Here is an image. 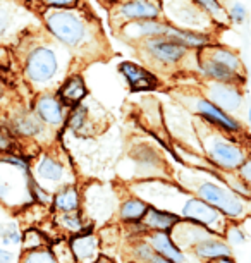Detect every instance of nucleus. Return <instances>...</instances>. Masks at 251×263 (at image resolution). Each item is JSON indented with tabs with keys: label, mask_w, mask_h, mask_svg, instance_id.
Instances as JSON below:
<instances>
[{
	"label": "nucleus",
	"mask_w": 251,
	"mask_h": 263,
	"mask_svg": "<svg viewBox=\"0 0 251 263\" xmlns=\"http://www.w3.org/2000/svg\"><path fill=\"white\" fill-rule=\"evenodd\" d=\"M198 195L203 201H206L211 206H215L219 212H222L229 217L238 218L244 213L243 200H241L236 193L224 190V187L214 184V182H203V184L198 187Z\"/></svg>",
	"instance_id": "f257e3e1"
},
{
	"label": "nucleus",
	"mask_w": 251,
	"mask_h": 263,
	"mask_svg": "<svg viewBox=\"0 0 251 263\" xmlns=\"http://www.w3.org/2000/svg\"><path fill=\"white\" fill-rule=\"evenodd\" d=\"M47 26L53 36H57L66 45H78L85 34L83 23L69 12H55L48 16Z\"/></svg>",
	"instance_id": "f03ea898"
},
{
	"label": "nucleus",
	"mask_w": 251,
	"mask_h": 263,
	"mask_svg": "<svg viewBox=\"0 0 251 263\" xmlns=\"http://www.w3.org/2000/svg\"><path fill=\"white\" fill-rule=\"evenodd\" d=\"M57 71V59L55 53L48 48H36L26 62V74L31 81L45 83Z\"/></svg>",
	"instance_id": "7ed1b4c3"
},
{
	"label": "nucleus",
	"mask_w": 251,
	"mask_h": 263,
	"mask_svg": "<svg viewBox=\"0 0 251 263\" xmlns=\"http://www.w3.org/2000/svg\"><path fill=\"white\" fill-rule=\"evenodd\" d=\"M210 158L224 168H238L244 163V155L238 146L224 140H214L208 148Z\"/></svg>",
	"instance_id": "20e7f679"
},
{
	"label": "nucleus",
	"mask_w": 251,
	"mask_h": 263,
	"mask_svg": "<svg viewBox=\"0 0 251 263\" xmlns=\"http://www.w3.org/2000/svg\"><path fill=\"white\" fill-rule=\"evenodd\" d=\"M119 71L124 74V78L127 79L132 91L155 90V88L159 86V81H157V78L153 74L132 62H121Z\"/></svg>",
	"instance_id": "39448f33"
},
{
	"label": "nucleus",
	"mask_w": 251,
	"mask_h": 263,
	"mask_svg": "<svg viewBox=\"0 0 251 263\" xmlns=\"http://www.w3.org/2000/svg\"><path fill=\"white\" fill-rule=\"evenodd\" d=\"M183 215L189 220L196 222V224L201 226H211L220 218V212L215 206L208 205L203 200H198V198H191V200L186 201V205L183 208Z\"/></svg>",
	"instance_id": "423d86ee"
},
{
	"label": "nucleus",
	"mask_w": 251,
	"mask_h": 263,
	"mask_svg": "<svg viewBox=\"0 0 251 263\" xmlns=\"http://www.w3.org/2000/svg\"><path fill=\"white\" fill-rule=\"evenodd\" d=\"M148 48L157 59H160L164 62H177L186 52V47L183 43L177 42V40H164V38L150 40Z\"/></svg>",
	"instance_id": "0eeeda50"
},
{
	"label": "nucleus",
	"mask_w": 251,
	"mask_h": 263,
	"mask_svg": "<svg viewBox=\"0 0 251 263\" xmlns=\"http://www.w3.org/2000/svg\"><path fill=\"white\" fill-rule=\"evenodd\" d=\"M210 98L222 110H238L241 107V102H243L241 93L234 86H227V84H215V86H211Z\"/></svg>",
	"instance_id": "6e6552de"
},
{
	"label": "nucleus",
	"mask_w": 251,
	"mask_h": 263,
	"mask_svg": "<svg viewBox=\"0 0 251 263\" xmlns=\"http://www.w3.org/2000/svg\"><path fill=\"white\" fill-rule=\"evenodd\" d=\"M198 110L206 121L217 124V126L225 129V131H238L239 129V124L236 122L234 119H230L227 114H225L222 108H219L215 103L206 102V100H200L198 102Z\"/></svg>",
	"instance_id": "1a4fd4ad"
},
{
	"label": "nucleus",
	"mask_w": 251,
	"mask_h": 263,
	"mask_svg": "<svg viewBox=\"0 0 251 263\" xmlns=\"http://www.w3.org/2000/svg\"><path fill=\"white\" fill-rule=\"evenodd\" d=\"M150 245L153 246L157 255L164 256L174 263H186L184 255L181 253L179 248H176V245L172 242V239L167 232H155V234H151Z\"/></svg>",
	"instance_id": "9d476101"
},
{
	"label": "nucleus",
	"mask_w": 251,
	"mask_h": 263,
	"mask_svg": "<svg viewBox=\"0 0 251 263\" xmlns=\"http://www.w3.org/2000/svg\"><path fill=\"white\" fill-rule=\"evenodd\" d=\"M86 93L88 90H86L85 79L81 76H72L62 84V88L59 90V97L67 105L80 107V102L86 97Z\"/></svg>",
	"instance_id": "9b49d317"
},
{
	"label": "nucleus",
	"mask_w": 251,
	"mask_h": 263,
	"mask_svg": "<svg viewBox=\"0 0 251 263\" xmlns=\"http://www.w3.org/2000/svg\"><path fill=\"white\" fill-rule=\"evenodd\" d=\"M121 12L129 19L138 21H155L159 16V7L151 2H127L122 6Z\"/></svg>",
	"instance_id": "f8f14e48"
},
{
	"label": "nucleus",
	"mask_w": 251,
	"mask_h": 263,
	"mask_svg": "<svg viewBox=\"0 0 251 263\" xmlns=\"http://www.w3.org/2000/svg\"><path fill=\"white\" fill-rule=\"evenodd\" d=\"M177 222H179V215L162 212L155 206H150V210L145 217V224L151 227V229H157V232H169Z\"/></svg>",
	"instance_id": "ddd939ff"
},
{
	"label": "nucleus",
	"mask_w": 251,
	"mask_h": 263,
	"mask_svg": "<svg viewBox=\"0 0 251 263\" xmlns=\"http://www.w3.org/2000/svg\"><path fill=\"white\" fill-rule=\"evenodd\" d=\"M71 248L74 256L80 261H88L95 260L96 261V248L98 241L90 234H80L74 239H71Z\"/></svg>",
	"instance_id": "4468645a"
},
{
	"label": "nucleus",
	"mask_w": 251,
	"mask_h": 263,
	"mask_svg": "<svg viewBox=\"0 0 251 263\" xmlns=\"http://www.w3.org/2000/svg\"><path fill=\"white\" fill-rule=\"evenodd\" d=\"M36 114L42 121L59 124L62 121V105L55 97H42L36 102Z\"/></svg>",
	"instance_id": "2eb2a0df"
},
{
	"label": "nucleus",
	"mask_w": 251,
	"mask_h": 263,
	"mask_svg": "<svg viewBox=\"0 0 251 263\" xmlns=\"http://www.w3.org/2000/svg\"><path fill=\"white\" fill-rule=\"evenodd\" d=\"M201 67H203V71L208 74V76H211L214 79H217L219 83H236V81H243V78L239 76L238 72L233 71V69L225 67L222 66V64L211 61V59H201L200 61Z\"/></svg>",
	"instance_id": "dca6fc26"
},
{
	"label": "nucleus",
	"mask_w": 251,
	"mask_h": 263,
	"mask_svg": "<svg viewBox=\"0 0 251 263\" xmlns=\"http://www.w3.org/2000/svg\"><path fill=\"white\" fill-rule=\"evenodd\" d=\"M196 255L206 260H217V258H224L230 255V248L222 241H201L198 246L195 248Z\"/></svg>",
	"instance_id": "f3484780"
},
{
	"label": "nucleus",
	"mask_w": 251,
	"mask_h": 263,
	"mask_svg": "<svg viewBox=\"0 0 251 263\" xmlns=\"http://www.w3.org/2000/svg\"><path fill=\"white\" fill-rule=\"evenodd\" d=\"M78 205H80V196H78L76 190L72 186H66L61 193H57L53 198V206L62 213H71L74 212Z\"/></svg>",
	"instance_id": "a211bd4d"
},
{
	"label": "nucleus",
	"mask_w": 251,
	"mask_h": 263,
	"mask_svg": "<svg viewBox=\"0 0 251 263\" xmlns=\"http://www.w3.org/2000/svg\"><path fill=\"white\" fill-rule=\"evenodd\" d=\"M150 206L145 201L138 200V198H131V200L124 201V205L121 208V215L124 220H141L146 217Z\"/></svg>",
	"instance_id": "6ab92c4d"
},
{
	"label": "nucleus",
	"mask_w": 251,
	"mask_h": 263,
	"mask_svg": "<svg viewBox=\"0 0 251 263\" xmlns=\"http://www.w3.org/2000/svg\"><path fill=\"white\" fill-rule=\"evenodd\" d=\"M36 174L47 181H61L64 176V168L61 163L52 160L50 157H43L42 160L38 162Z\"/></svg>",
	"instance_id": "aec40b11"
},
{
	"label": "nucleus",
	"mask_w": 251,
	"mask_h": 263,
	"mask_svg": "<svg viewBox=\"0 0 251 263\" xmlns=\"http://www.w3.org/2000/svg\"><path fill=\"white\" fill-rule=\"evenodd\" d=\"M167 34L176 38L177 42L183 43L184 47H201L206 43L205 36H200V34H196V33L183 31V29H177V28H170V26H167Z\"/></svg>",
	"instance_id": "412c9836"
},
{
	"label": "nucleus",
	"mask_w": 251,
	"mask_h": 263,
	"mask_svg": "<svg viewBox=\"0 0 251 263\" xmlns=\"http://www.w3.org/2000/svg\"><path fill=\"white\" fill-rule=\"evenodd\" d=\"M208 59H211V61H215L219 64H222V66L229 67V69H233V71H236V72H238L239 67H241V62H239L238 55H234L233 52L225 50V48H220V47L211 48L210 53H208Z\"/></svg>",
	"instance_id": "4be33fe9"
},
{
	"label": "nucleus",
	"mask_w": 251,
	"mask_h": 263,
	"mask_svg": "<svg viewBox=\"0 0 251 263\" xmlns=\"http://www.w3.org/2000/svg\"><path fill=\"white\" fill-rule=\"evenodd\" d=\"M134 31H138V34H160L167 31V26L162 23L157 21H140L138 24H132L131 26Z\"/></svg>",
	"instance_id": "5701e85b"
},
{
	"label": "nucleus",
	"mask_w": 251,
	"mask_h": 263,
	"mask_svg": "<svg viewBox=\"0 0 251 263\" xmlns=\"http://www.w3.org/2000/svg\"><path fill=\"white\" fill-rule=\"evenodd\" d=\"M23 263H59V261L55 255H52L50 251L36 250V251H29Z\"/></svg>",
	"instance_id": "b1692460"
},
{
	"label": "nucleus",
	"mask_w": 251,
	"mask_h": 263,
	"mask_svg": "<svg viewBox=\"0 0 251 263\" xmlns=\"http://www.w3.org/2000/svg\"><path fill=\"white\" fill-rule=\"evenodd\" d=\"M42 245H43V237L38 231L29 229L26 234H24V250L36 251V250H40Z\"/></svg>",
	"instance_id": "393cba45"
},
{
	"label": "nucleus",
	"mask_w": 251,
	"mask_h": 263,
	"mask_svg": "<svg viewBox=\"0 0 251 263\" xmlns=\"http://www.w3.org/2000/svg\"><path fill=\"white\" fill-rule=\"evenodd\" d=\"M16 127L23 135H36V133H40V124L34 121L33 117H21L16 122Z\"/></svg>",
	"instance_id": "a878e982"
},
{
	"label": "nucleus",
	"mask_w": 251,
	"mask_h": 263,
	"mask_svg": "<svg viewBox=\"0 0 251 263\" xmlns=\"http://www.w3.org/2000/svg\"><path fill=\"white\" fill-rule=\"evenodd\" d=\"M59 224L64 226V227H67V229H71V231H80L81 227H83L80 213H76V212L64 213V215L59 218Z\"/></svg>",
	"instance_id": "bb28decb"
},
{
	"label": "nucleus",
	"mask_w": 251,
	"mask_h": 263,
	"mask_svg": "<svg viewBox=\"0 0 251 263\" xmlns=\"http://www.w3.org/2000/svg\"><path fill=\"white\" fill-rule=\"evenodd\" d=\"M246 17H248V11H246V7L243 4H234V6L230 7V19H233V23L243 24L246 21Z\"/></svg>",
	"instance_id": "cd10ccee"
},
{
	"label": "nucleus",
	"mask_w": 251,
	"mask_h": 263,
	"mask_svg": "<svg viewBox=\"0 0 251 263\" xmlns=\"http://www.w3.org/2000/svg\"><path fill=\"white\" fill-rule=\"evenodd\" d=\"M86 119V107H76V110L72 112L71 119H69V124H71V127L74 129H80L83 127V122H85Z\"/></svg>",
	"instance_id": "c85d7f7f"
},
{
	"label": "nucleus",
	"mask_w": 251,
	"mask_h": 263,
	"mask_svg": "<svg viewBox=\"0 0 251 263\" xmlns=\"http://www.w3.org/2000/svg\"><path fill=\"white\" fill-rule=\"evenodd\" d=\"M2 242L4 245H19L21 242V236H19V232L12 226L6 227L2 231Z\"/></svg>",
	"instance_id": "c756f323"
},
{
	"label": "nucleus",
	"mask_w": 251,
	"mask_h": 263,
	"mask_svg": "<svg viewBox=\"0 0 251 263\" xmlns=\"http://www.w3.org/2000/svg\"><path fill=\"white\" fill-rule=\"evenodd\" d=\"M28 181H29V187H31V195H33V198H36V200H38V201H42V203L50 201V196H48L43 190H40V187L36 186V182H34V181L31 179V177H28Z\"/></svg>",
	"instance_id": "7c9ffc66"
},
{
	"label": "nucleus",
	"mask_w": 251,
	"mask_h": 263,
	"mask_svg": "<svg viewBox=\"0 0 251 263\" xmlns=\"http://www.w3.org/2000/svg\"><path fill=\"white\" fill-rule=\"evenodd\" d=\"M227 239L233 242V245H243L244 242V234H243V231L239 229V227H230V229L227 231Z\"/></svg>",
	"instance_id": "2f4dec72"
},
{
	"label": "nucleus",
	"mask_w": 251,
	"mask_h": 263,
	"mask_svg": "<svg viewBox=\"0 0 251 263\" xmlns=\"http://www.w3.org/2000/svg\"><path fill=\"white\" fill-rule=\"evenodd\" d=\"M200 6H203L206 11H210V12H214V14H219V12H222V9H220V6L217 2H211V0H206V2H203V0H201V2H198Z\"/></svg>",
	"instance_id": "473e14b6"
},
{
	"label": "nucleus",
	"mask_w": 251,
	"mask_h": 263,
	"mask_svg": "<svg viewBox=\"0 0 251 263\" xmlns=\"http://www.w3.org/2000/svg\"><path fill=\"white\" fill-rule=\"evenodd\" d=\"M241 176H243V179L246 182H251V160L244 162L243 165H241Z\"/></svg>",
	"instance_id": "72a5a7b5"
},
{
	"label": "nucleus",
	"mask_w": 251,
	"mask_h": 263,
	"mask_svg": "<svg viewBox=\"0 0 251 263\" xmlns=\"http://www.w3.org/2000/svg\"><path fill=\"white\" fill-rule=\"evenodd\" d=\"M12 260H14V256L9 251H6V250L0 251V263H11Z\"/></svg>",
	"instance_id": "f704fd0d"
},
{
	"label": "nucleus",
	"mask_w": 251,
	"mask_h": 263,
	"mask_svg": "<svg viewBox=\"0 0 251 263\" xmlns=\"http://www.w3.org/2000/svg\"><path fill=\"white\" fill-rule=\"evenodd\" d=\"M52 7H72L76 6V2H47Z\"/></svg>",
	"instance_id": "c9c22d12"
},
{
	"label": "nucleus",
	"mask_w": 251,
	"mask_h": 263,
	"mask_svg": "<svg viewBox=\"0 0 251 263\" xmlns=\"http://www.w3.org/2000/svg\"><path fill=\"white\" fill-rule=\"evenodd\" d=\"M151 263H174V261H170V260H167V258H164V256H160V255H155L151 256V260H150Z\"/></svg>",
	"instance_id": "e433bc0d"
},
{
	"label": "nucleus",
	"mask_w": 251,
	"mask_h": 263,
	"mask_svg": "<svg viewBox=\"0 0 251 263\" xmlns=\"http://www.w3.org/2000/svg\"><path fill=\"white\" fill-rule=\"evenodd\" d=\"M208 263H236L230 256H224V258H217V260H210Z\"/></svg>",
	"instance_id": "4c0bfd02"
},
{
	"label": "nucleus",
	"mask_w": 251,
	"mask_h": 263,
	"mask_svg": "<svg viewBox=\"0 0 251 263\" xmlns=\"http://www.w3.org/2000/svg\"><path fill=\"white\" fill-rule=\"evenodd\" d=\"M248 122H249V127H251V107H249V110H248Z\"/></svg>",
	"instance_id": "58836bf2"
},
{
	"label": "nucleus",
	"mask_w": 251,
	"mask_h": 263,
	"mask_svg": "<svg viewBox=\"0 0 251 263\" xmlns=\"http://www.w3.org/2000/svg\"><path fill=\"white\" fill-rule=\"evenodd\" d=\"M93 263H107L105 258H100V260H96V261H93Z\"/></svg>",
	"instance_id": "ea45409f"
}]
</instances>
